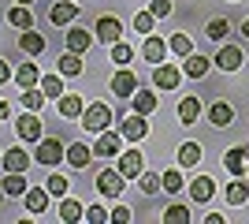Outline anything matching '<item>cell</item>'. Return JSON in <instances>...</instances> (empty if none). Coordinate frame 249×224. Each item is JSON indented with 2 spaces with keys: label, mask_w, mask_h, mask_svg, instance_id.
I'll return each mask as SVG.
<instances>
[{
  "label": "cell",
  "mask_w": 249,
  "mask_h": 224,
  "mask_svg": "<svg viewBox=\"0 0 249 224\" xmlns=\"http://www.w3.org/2000/svg\"><path fill=\"white\" fill-rule=\"evenodd\" d=\"M112 120H115V112L104 101H93V105H86V112H82V127L89 131V135H101V131H108L112 127Z\"/></svg>",
  "instance_id": "6da1fadb"
},
{
  "label": "cell",
  "mask_w": 249,
  "mask_h": 224,
  "mask_svg": "<svg viewBox=\"0 0 249 224\" xmlns=\"http://www.w3.org/2000/svg\"><path fill=\"white\" fill-rule=\"evenodd\" d=\"M34 161L45 164V168L67 161V146H63V139H37V153H34Z\"/></svg>",
  "instance_id": "7a4b0ae2"
},
{
  "label": "cell",
  "mask_w": 249,
  "mask_h": 224,
  "mask_svg": "<svg viewBox=\"0 0 249 224\" xmlns=\"http://www.w3.org/2000/svg\"><path fill=\"white\" fill-rule=\"evenodd\" d=\"M223 168L231 176H249V142H238L223 153Z\"/></svg>",
  "instance_id": "3957f363"
},
{
  "label": "cell",
  "mask_w": 249,
  "mask_h": 224,
  "mask_svg": "<svg viewBox=\"0 0 249 224\" xmlns=\"http://www.w3.org/2000/svg\"><path fill=\"white\" fill-rule=\"evenodd\" d=\"M123 135L119 131H101L93 142V157H115V153H123Z\"/></svg>",
  "instance_id": "277c9868"
},
{
  "label": "cell",
  "mask_w": 249,
  "mask_h": 224,
  "mask_svg": "<svg viewBox=\"0 0 249 224\" xmlns=\"http://www.w3.org/2000/svg\"><path fill=\"white\" fill-rule=\"evenodd\" d=\"M97 191H101L104 198H119V194H123V172H119V168H101V176H97Z\"/></svg>",
  "instance_id": "5b68a950"
},
{
  "label": "cell",
  "mask_w": 249,
  "mask_h": 224,
  "mask_svg": "<svg viewBox=\"0 0 249 224\" xmlns=\"http://www.w3.org/2000/svg\"><path fill=\"white\" fill-rule=\"evenodd\" d=\"M93 38H97V41H104V45H115L119 38H123V22L115 19V15H101V19H97Z\"/></svg>",
  "instance_id": "8992f818"
},
{
  "label": "cell",
  "mask_w": 249,
  "mask_h": 224,
  "mask_svg": "<svg viewBox=\"0 0 249 224\" xmlns=\"http://www.w3.org/2000/svg\"><path fill=\"white\" fill-rule=\"evenodd\" d=\"M115 168L123 172V180H138L142 172H145V157H142V149H126V153H119V164Z\"/></svg>",
  "instance_id": "52a82bcc"
},
{
  "label": "cell",
  "mask_w": 249,
  "mask_h": 224,
  "mask_svg": "<svg viewBox=\"0 0 249 224\" xmlns=\"http://www.w3.org/2000/svg\"><path fill=\"white\" fill-rule=\"evenodd\" d=\"M119 135H123L126 142H142L149 135V123H145V116H142V112H130V116L123 120V123H119Z\"/></svg>",
  "instance_id": "ba28073f"
},
{
  "label": "cell",
  "mask_w": 249,
  "mask_h": 224,
  "mask_svg": "<svg viewBox=\"0 0 249 224\" xmlns=\"http://www.w3.org/2000/svg\"><path fill=\"white\" fill-rule=\"evenodd\" d=\"M242 64H246V53H242L238 45H223V49L216 53V67H219V71H227V75L238 71Z\"/></svg>",
  "instance_id": "9c48e42d"
},
{
  "label": "cell",
  "mask_w": 249,
  "mask_h": 224,
  "mask_svg": "<svg viewBox=\"0 0 249 224\" xmlns=\"http://www.w3.org/2000/svg\"><path fill=\"white\" fill-rule=\"evenodd\" d=\"M112 94L115 97H126V101H130V94H134L138 90V79H134V71H130V67H119V71L112 75Z\"/></svg>",
  "instance_id": "30bf717a"
},
{
  "label": "cell",
  "mask_w": 249,
  "mask_h": 224,
  "mask_svg": "<svg viewBox=\"0 0 249 224\" xmlns=\"http://www.w3.org/2000/svg\"><path fill=\"white\" fill-rule=\"evenodd\" d=\"M167 53H171V49H167V41L164 38H156V34H145V45H142V56H145L149 64H164L167 60Z\"/></svg>",
  "instance_id": "8fae6325"
},
{
  "label": "cell",
  "mask_w": 249,
  "mask_h": 224,
  "mask_svg": "<svg viewBox=\"0 0 249 224\" xmlns=\"http://www.w3.org/2000/svg\"><path fill=\"white\" fill-rule=\"evenodd\" d=\"M15 131H19L22 142H37L41 139V116H37V112H22L19 123H15Z\"/></svg>",
  "instance_id": "7c38bea8"
},
{
  "label": "cell",
  "mask_w": 249,
  "mask_h": 224,
  "mask_svg": "<svg viewBox=\"0 0 249 224\" xmlns=\"http://www.w3.org/2000/svg\"><path fill=\"white\" fill-rule=\"evenodd\" d=\"M178 79H182V67H171L167 60L153 67V82L160 86V90H175V86H178Z\"/></svg>",
  "instance_id": "4fadbf2b"
},
{
  "label": "cell",
  "mask_w": 249,
  "mask_h": 224,
  "mask_svg": "<svg viewBox=\"0 0 249 224\" xmlns=\"http://www.w3.org/2000/svg\"><path fill=\"white\" fill-rule=\"evenodd\" d=\"M56 101H60L56 108H60V116H63V120H82V112H86V101H82L78 94H60Z\"/></svg>",
  "instance_id": "5bb4252c"
},
{
  "label": "cell",
  "mask_w": 249,
  "mask_h": 224,
  "mask_svg": "<svg viewBox=\"0 0 249 224\" xmlns=\"http://www.w3.org/2000/svg\"><path fill=\"white\" fill-rule=\"evenodd\" d=\"M49 19L56 22V26H71V22L78 19V4H74V0H60V4H52Z\"/></svg>",
  "instance_id": "9a60e30c"
},
{
  "label": "cell",
  "mask_w": 249,
  "mask_h": 224,
  "mask_svg": "<svg viewBox=\"0 0 249 224\" xmlns=\"http://www.w3.org/2000/svg\"><path fill=\"white\" fill-rule=\"evenodd\" d=\"M63 45H67V53H78V56H82L86 49L93 45V34L82 30V26H71V30H67V38H63Z\"/></svg>",
  "instance_id": "2e32d148"
},
{
  "label": "cell",
  "mask_w": 249,
  "mask_h": 224,
  "mask_svg": "<svg viewBox=\"0 0 249 224\" xmlns=\"http://www.w3.org/2000/svg\"><path fill=\"white\" fill-rule=\"evenodd\" d=\"M212 194H216V180L212 176H197L190 183V202H212Z\"/></svg>",
  "instance_id": "e0dca14e"
},
{
  "label": "cell",
  "mask_w": 249,
  "mask_h": 224,
  "mask_svg": "<svg viewBox=\"0 0 249 224\" xmlns=\"http://www.w3.org/2000/svg\"><path fill=\"white\" fill-rule=\"evenodd\" d=\"M0 164H4V172H26V168H30V153L19 149V146H11L8 153L0 157Z\"/></svg>",
  "instance_id": "ac0fdd59"
},
{
  "label": "cell",
  "mask_w": 249,
  "mask_h": 224,
  "mask_svg": "<svg viewBox=\"0 0 249 224\" xmlns=\"http://www.w3.org/2000/svg\"><path fill=\"white\" fill-rule=\"evenodd\" d=\"M208 67H212V60H205L201 53H190L182 56V75H190V79H205Z\"/></svg>",
  "instance_id": "d6986e66"
},
{
  "label": "cell",
  "mask_w": 249,
  "mask_h": 224,
  "mask_svg": "<svg viewBox=\"0 0 249 224\" xmlns=\"http://www.w3.org/2000/svg\"><path fill=\"white\" fill-rule=\"evenodd\" d=\"M208 123H212V127H231V123H234V108H231L227 101H216V105L208 108Z\"/></svg>",
  "instance_id": "ffe728a7"
},
{
  "label": "cell",
  "mask_w": 249,
  "mask_h": 224,
  "mask_svg": "<svg viewBox=\"0 0 249 224\" xmlns=\"http://www.w3.org/2000/svg\"><path fill=\"white\" fill-rule=\"evenodd\" d=\"M130 108L142 112V116L156 112V94H153V90H134V94H130Z\"/></svg>",
  "instance_id": "44dd1931"
},
{
  "label": "cell",
  "mask_w": 249,
  "mask_h": 224,
  "mask_svg": "<svg viewBox=\"0 0 249 224\" xmlns=\"http://www.w3.org/2000/svg\"><path fill=\"white\" fill-rule=\"evenodd\" d=\"M67 161H71V168H86L93 161V149L86 146V142H71L67 146Z\"/></svg>",
  "instance_id": "7402d4cb"
},
{
  "label": "cell",
  "mask_w": 249,
  "mask_h": 224,
  "mask_svg": "<svg viewBox=\"0 0 249 224\" xmlns=\"http://www.w3.org/2000/svg\"><path fill=\"white\" fill-rule=\"evenodd\" d=\"M82 56H78V53H63L60 56V64H56V71H60L63 75V79H74V75H82Z\"/></svg>",
  "instance_id": "603a6c76"
},
{
  "label": "cell",
  "mask_w": 249,
  "mask_h": 224,
  "mask_svg": "<svg viewBox=\"0 0 249 224\" xmlns=\"http://www.w3.org/2000/svg\"><path fill=\"white\" fill-rule=\"evenodd\" d=\"M223 198H227L231 205H246V202H249V183L242 180V176H234V183L223 191Z\"/></svg>",
  "instance_id": "cb8c5ba5"
},
{
  "label": "cell",
  "mask_w": 249,
  "mask_h": 224,
  "mask_svg": "<svg viewBox=\"0 0 249 224\" xmlns=\"http://www.w3.org/2000/svg\"><path fill=\"white\" fill-rule=\"evenodd\" d=\"M8 22H11V26H15V30H30V26H34L30 4H15V8L8 11Z\"/></svg>",
  "instance_id": "d4e9b609"
},
{
  "label": "cell",
  "mask_w": 249,
  "mask_h": 224,
  "mask_svg": "<svg viewBox=\"0 0 249 224\" xmlns=\"http://www.w3.org/2000/svg\"><path fill=\"white\" fill-rule=\"evenodd\" d=\"M0 187H4V194H8V198H19V194H26V172H8Z\"/></svg>",
  "instance_id": "484cf974"
},
{
  "label": "cell",
  "mask_w": 249,
  "mask_h": 224,
  "mask_svg": "<svg viewBox=\"0 0 249 224\" xmlns=\"http://www.w3.org/2000/svg\"><path fill=\"white\" fill-rule=\"evenodd\" d=\"M22 198H26V209H30V213H45V205H49V187H26V194H22Z\"/></svg>",
  "instance_id": "4316f807"
},
{
  "label": "cell",
  "mask_w": 249,
  "mask_h": 224,
  "mask_svg": "<svg viewBox=\"0 0 249 224\" xmlns=\"http://www.w3.org/2000/svg\"><path fill=\"white\" fill-rule=\"evenodd\" d=\"M15 82H19L22 90H30V86H37V82H41V71H37V67H34L30 60H26V64H19V67H15Z\"/></svg>",
  "instance_id": "83f0119b"
},
{
  "label": "cell",
  "mask_w": 249,
  "mask_h": 224,
  "mask_svg": "<svg viewBox=\"0 0 249 224\" xmlns=\"http://www.w3.org/2000/svg\"><path fill=\"white\" fill-rule=\"evenodd\" d=\"M19 49H22L26 56H41V53H45V38H41V34H34V30H22Z\"/></svg>",
  "instance_id": "f1b7e54d"
},
{
  "label": "cell",
  "mask_w": 249,
  "mask_h": 224,
  "mask_svg": "<svg viewBox=\"0 0 249 224\" xmlns=\"http://www.w3.org/2000/svg\"><path fill=\"white\" fill-rule=\"evenodd\" d=\"M197 116H201V101H197L194 94L182 97V101H178V120H182V123H194Z\"/></svg>",
  "instance_id": "f546056e"
},
{
  "label": "cell",
  "mask_w": 249,
  "mask_h": 224,
  "mask_svg": "<svg viewBox=\"0 0 249 224\" xmlns=\"http://www.w3.org/2000/svg\"><path fill=\"white\" fill-rule=\"evenodd\" d=\"M167 49L175 56H190L194 53V38H190V34H171V38H167Z\"/></svg>",
  "instance_id": "4dcf8cb0"
},
{
  "label": "cell",
  "mask_w": 249,
  "mask_h": 224,
  "mask_svg": "<svg viewBox=\"0 0 249 224\" xmlns=\"http://www.w3.org/2000/svg\"><path fill=\"white\" fill-rule=\"evenodd\" d=\"M201 161V146L197 142H186V146H178V168H194Z\"/></svg>",
  "instance_id": "1f68e13d"
},
{
  "label": "cell",
  "mask_w": 249,
  "mask_h": 224,
  "mask_svg": "<svg viewBox=\"0 0 249 224\" xmlns=\"http://www.w3.org/2000/svg\"><path fill=\"white\" fill-rule=\"evenodd\" d=\"M41 105H45V90H37V86L22 90V108L26 112H41Z\"/></svg>",
  "instance_id": "d6a6232c"
},
{
  "label": "cell",
  "mask_w": 249,
  "mask_h": 224,
  "mask_svg": "<svg viewBox=\"0 0 249 224\" xmlns=\"http://www.w3.org/2000/svg\"><path fill=\"white\" fill-rule=\"evenodd\" d=\"M160 187H164L167 194H178L182 187H186V180H182V172H178V168H171V172H164V176H160Z\"/></svg>",
  "instance_id": "836d02e7"
},
{
  "label": "cell",
  "mask_w": 249,
  "mask_h": 224,
  "mask_svg": "<svg viewBox=\"0 0 249 224\" xmlns=\"http://www.w3.org/2000/svg\"><path fill=\"white\" fill-rule=\"evenodd\" d=\"M82 202H74V198H63V205H60V221H67V224H74V221H82Z\"/></svg>",
  "instance_id": "e575fe53"
},
{
  "label": "cell",
  "mask_w": 249,
  "mask_h": 224,
  "mask_svg": "<svg viewBox=\"0 0 249 224\" xmlns=\"http://www.w3.org/2000/svg\"><path fill=\"white\" fill-rule=\"evenodd\" d=\"M45 90V97H60L63 94V75L56 71V75H41V82H37Z\"/></svg>",
  "instance_id": "d590c367"
},
{
  "label": "cell",
  "mask_w": 249,
  "mask_h": 224,
  "mask_svg": "<svg viewBox=\"0 0 249 224\" xmlns=\"http://www.w3.org/2000/svg\"><path fill=\"white\" fill-rule=\"evenodd\" d=\"M164 221H167V224H186V221H190V205H182V202L167 205V209H164Z\"/></svg>",
  "instance_id": "8d00e7d4"
},
{
  "label": "cell",
  "mask_w": 249,
  "mask_h": 224,
  "mask_svg": "<svg viewBox=\"0 0 249 224\" xmlns=\"http://www.w3.org/2000/svg\"><path fill=\"white\" fill-rule=\"evenodd\" d=\"M130 56H134V49H130V45H126L123 38H119V41L112 45V60H115L119 67H130Z\"/></svg>",
  "instance_id": "74e56055"
},
{
  "label": "cell",
  "mask_w": 249,
  "mask_h": 224,
  "mask_svg": "<svg viewBox=\"0 0 249 224\" xmlns=\"http://www.w3.org/2000/svg\"><path fill=\"white\" fill-rule=\"evenodd\" d=\"M153 26H156V15H153L149 8L134 15V30H138V34H153Z\"/></svg>",
  "instance_id": "f35d334b"
},
{
  "label": "cell",
  "mask_w": 249,
  "mask_h": 224,
  "mask_svg": "<svg viewBox=\"0 0 249 224\" xmlns=\"http://www.w3.org/2000/svg\"><path fill=\"white\" fill-rule=\"evenodd\" d=\"M138 187H142V194H156L160 191V176H156V172H142V176H138Z\"/></svg>",
  "instance_id": "ab89813d"
},
{
  "label": "cell",
  "mask_w": 249,
  "mask_h": 224,
  "mask_svg": "<svg viewBox=\"0 0 249 224\" xmlns=\"http://www.w3.org/2000/svg\"><path fill=\"white\" fill-rule=\"evenodd\" d=\"M227 30H231V26H227V19H212V22L205 26V34L212 38V41H223V38H227Z\"/></svg>",
  "instance_id": "60d3db41"
},
{
  "label": "cell",
  "mask_w": 249,
  "mask_h": 224,
  "mask_svg": "<svg viewBox=\"0 0 249 224\" xmlns=\"http://www.w3.org/2000/svg\"><path fill=\"white\" fill-rule=\"evenodd\" d=\"M49 194L63 198V194H67V176H60V172H56V176H49Z\"/></svg>",
  "instance_id": "b9f144b4"
},
{
  "label": "cell",
  "mask_w": 249,
  "mask_h": 224,
  "mask_svg": "<svg viewBox=\"0 0 249 224\" xmlns=\"http://www.w3.org/2000/svg\"><path fill=\"white\" fill-rule=\"evenodd\" d=\"M149 11H153L156 19H167V15H171V0H153V4H149Z\"/></svg>",
  "instance_id": "7bdbcfd3"
},
{
  "label": "cell",
  "mask_w": 249,
  "mask_h": 224,
  "mask_svg": "<svg viewBox=\"0 0 249 224\" xmlns=\"http://www.w3.org/2000/svg\"><path fill=\"white\" fill-rule=\"evenodd\" d=\"M86 221L89 224H104L108 221V209H104V205H93V209H86Z\"/></svg>",
  "instance_id": "ee69618b"
},
{
  "label": "cell",
  "mask_w": 249,
  "mask_h": 224,
  "mask_svg": "<svg viewBox=\"0 0 249 224\" xmlns=\"http://www.w3.org/2000/svg\"><path fill=\"white\" fill-rule=\"evenodd\" d=\"M112 221L115 224H126V221H130V209H126V205H115V209H112Z\"/></svg>",
  "instance_id": "f6af8a7d"
},
{
  "label": "cell",
  "mask_w": 249,
  "mask_h": 224,
  "mask_svg": "<svg viewBox=\"0 0 249 224\" xmlns=\"http://www.w3.org/2000/svg\"><path fill=\"white\" fill-rule=\"evenodd\" d=\"M11 79H15L11 64H8V60H0V86H4V82H11Z\"/></svg>",
  "instance_id": "bcb514c9"
},
{
  "label": "cell",
  "mask_w": 249,
  "mask_h": 224,
  "mask_svg": "<svg viewBox=\"0 0 249 224\" xmlns=\"http://www.w3.org/2000/svg\"><path fill=\"white\" fill-rule=\"evenodd\" d=\"M8 116H11V105H8V101H0V123H4Z\"/></svg>",
  "instance_id": "7dc6e473"
},
{
  "label": "cell",
  "mask_w": 249,
  "mask_h": 224,
  "mask_svg": "<svg viewBox=\"0 0 249 224\" xmlns=\"http://www.w3.org/2000/svg\"><path fill=\"white\" fill-rule=\"evenodd\" d=\"M242 34H246V38H249V19H246V22H242Z\"/></svg>",
  "instance_id": "c3c4849f"
},
{
  "label": "cell",
  "mask_w": 249,
  "mask_h": 224,
  "mask_svg": "<svg viewBox=\"0 0 249 224\" xmlns=\"http://www.w3.org/2000/svg\"><path fill=\"white\" fill-rule=\"evenodd\" d=\"M4 198H8V194H4V187H0V205H4Z\"/></svg>",
  "instance_id": "681fc988"
},
{
  "label": "cell",
  "mask_w": 249,
  "mask_h": 224,
  "mask_svg": "<svg viewBox=\"0 0 249 224\" xmlns=\"http://www.w3.org/2000/svg\"><path fill=\"white\" fill-rule=\"evenodd\" d=\"M19 4H34V0H19Z\"/></svg>",
  "instance_id": "f907efd6"
}]
</instances>
